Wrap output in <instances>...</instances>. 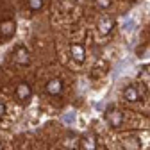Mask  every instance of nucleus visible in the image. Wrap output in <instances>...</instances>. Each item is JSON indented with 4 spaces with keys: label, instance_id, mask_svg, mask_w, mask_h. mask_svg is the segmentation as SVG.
Instances as JSON below:
<instances>
[{
    "label": "nucleus",
    "instance_id": "obj_13",
    "mask_svg": "<svg viewBox=\"0 0 150 150\" xmlns=\"http://www.w3.org/2000/svg\"><path fill=\"white\" fill-rule=\"evenodd\" d=\"M4 112H6V105H4V102H0V118L4 116Z\"/></svg>",
    "mask_w": 150,
    "mask_h": 150
},
{
    "label": "nucleus",
    "instance_id": "obj_4",
    "mask_svg": "<svg viewBox=\"0 0 150 150\" xmlns=\"http://www.w3.org/2000/svg\"><path fill=\"white\" fill-rule=\"evenodd\" d=\"M112 25H115V22H112L109 16H102L100 20H98V32L100 34H109L111 29H112Z\"/></svg>",
    "mask_w": 150,
    "mask_h": 150
},
{
    "label": "nucleus",
    "instance_id": "obj_8",
    "mask_svg": "<svg viewBox=\"0 0 150 150\" xmlns=\"http://www.w3.org/2000/svg\"><path fill=\"white\" fill-rule=\"evenodd\" d=\"M82 148H84V150H97V136L93 134V132H89V134L84 136V139H82Z\"/></svg>",
    "mask_w": 150,
    "mask_h": 150
},
{
    "label": "nucleus",
    "instance_id": "obj_7",
    "mask_svg": "<svg viewBox=\"0 0 150 150\" xmlns=\"http://www.w3.org/2000/svg\"><path fill=\"white\" fill-rule=\"evenodd\" d=\"M14 59L18 64H27L29 63V52L25 47H18L16 52H14Z\"/></svg>",
    "mask_w": 150,
    "mask_h": 150
},
{
    "label": "nucleus",
    "instance_id": "obj_9",
    "mask_svg": "<svg viewBox=\"0 0 150 150\" xmlns=\"http://www.w3.org/2000/svg\"><path fill=\"white\" fill-rule=\"evenodd\" d=\"M123 98H125L127 102H136V100L139 98V93H138V89H136L134 86H129V88L123 89Z\"/></svg>",
    "mask_w": 150,
    "mask_h": 150
},
{
    "label": "nucleus",
    "instance_id": "obj_12",
    "mask_svg": "<svg viewBox=\"0 0 150 150\" xmlns=\"http://www.w3.org/2000/svg\"><path fill=\"white\" fill-rule=\"evenodd\" d=\"M111 2H112V0H97V4H98L100 7H104V9H105V7H109V6H111Z\"/></svg>",
    "mask_w": 150,
    "mask_h": 150
},
{
    "label": "nucleus",
    "instance_id": "obj_2",
    "mask_svg": "<svg viewBox=\"0 0 150 150\" xmlns=\"http://www.w3.org/2000/svg\"><path fill=\"white\" fill-rule=\"evenodd\" d=\"M70 54H71V57L77 61V63H82V61L86 59V50H84V47L79 45V43H73V45L70 47Z\"/></svg>",
    "mask_w": 150,
    "mask_h": 150
},
{
    "label": "nucleus",
    "instance_id": "obj_11",
    "mask_svg": "<svg viewBox=\"0 0 150 150\" xmlns=\"http://www.w3.org/2000/svg\"><path fill=\"white\" fill-rule=\"evenodd\" d=\"M29 7L30 11H40L43 7V0H29Z\"/></svg>",
    "mask_w": 150,
    "mask_h": 150
},
{
    "label": "nucleus",
    "instance_id": "obj_3",
    "mask_svg": "<svg viewBox=\"0 0 150 150\" xmlns=\"http://www.w3.org/2000/svg\"><path fill=\"white\" fill-rule=\"evenodd\" d=\"M107 122L111 123V127H120L122 122H123V116H122V112L116 111V109H109L107 111V115H105Z\"/></svg>",
    "mask_w": 150,
    "mask_h": 150
},
{
    "label": "nucleus",
    "instance_id": "obj_6",
    "mask_svg": "<svg viewBox=\"0 0 150 150\" xmlns=\"http://www.w3.org/2000/svg\"><path fill=\"white\" fill-rule=\"evenodd\" d=\"M61 91H63V82L59 79L48 81V84H47V93H48V95H59Z\"/></svg>",
    "mask_w": 150,
    "mask_h": 150
},
{
    "label": "nucleus",
    "instance_id": "obj_1",
    "mask_svg": "<svg viewBox=\"0 0 150 150\" xmlns=\"http://www.w3.org/2000/svg\"><path fill=\"white\" fill-rule=\"evenodd\" d=\"M30 95H32V89H30V86L27 82H20V84L16 86V98L18 100L25 102V100L30 98Z\"/></svg>",
    "mask_w": 150,
    "mask_h": 150
},
{
    "label": "nucleus",
    "instance_id": "obj_5",
    "mask_svg": "<svg viewBox=\"0 0 150 150\" xmlns=\"http://www.w3.org/2000/svg\"><path fill=\"white\" fill-rule=\"evenodd\" d=\"M14 29H16V25H14L13 20H4L2 23H0V34H2L4 38L13 36L14 34Z\"/></svg>",
    "mask_w": 150,
    "mask_h": 150
},
{
    "label": "nucleus",
    "instance_id": "obj_10",
    "mask_svg": "<svg viewBox=\"0 0 150 150\" xmlns=\"http://www.w3.org/2000/svg\"><path fill=\"white\" fill-rule=\"evenodd\" d=\"M125 148H127V150H138V148H139V141H138L136 138L125 139Z\"/></svg>",
    "mask_w": 150,
    "mask_h": 150
}]
</instances>
